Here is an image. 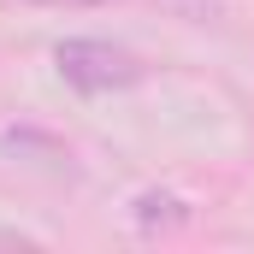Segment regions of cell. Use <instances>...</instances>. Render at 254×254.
Masks as SVG:
<instances>
[{
  "label": "cell",
  "mask_w": 254,
  "mask_h": 254,
  "mask_svg": "<svg viewBox=\"0 0 254 254\" xmlns=\"http://www.w3.org/2000/svg\"><path fill=\"white\" fill-rule=\"evenodd\" d=\"M48 6H101V0H48Z\"/></svg>",
  "instance_id": "2"
},
{
  "label": "cell",
  "mask_w": 254,
  "mask_h": 254,
  "mask_svg": "<svg viewBox=\"0 0 254 254\" xmlns=\"http://www.w3.org/2000/svg\"><path fill=\"white\" fill-rule=\"evenodd\" d=\"M60 77L77 95H113V89H136L142 83V60L119 48V42H101V36H71L54 48Z\"/></svg>",
  "instance_id": "1"
}]
</instances>
